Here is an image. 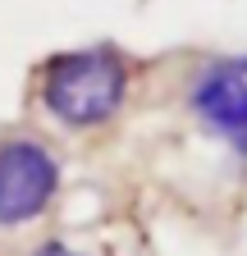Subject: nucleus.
I'll return each instance as SVG.
<instances>
[{"instance_id": "nucleus-1", "label": "nucleus", "mask_w": 247, "mask_h": 256, "mask_svg": "<svg viewBox=\"0 0 247 256\" xmlns=\"http://www.w3.org/2000/svg\"><path fill=\"white\" fill-rule=\"evenodd\" d=\"M124 96H128V64L110 46L55 55L42 74L46 110L69 128H96V124L114 119Z\"/></svg>"}, {"instance_id": "nucleus-2", "label": "nucleus", "mask_w": 247, "mask_h": 256, "mask_svg": "<svg viewBox=\"0 0 247 256\" xmlns=\"http://www.w3.org/2000/svg\"><path fill=\"white\" fill-rule=\"evenodd\" d=\"M60 192L55 156L32 138L0 142V229L37 220Z\"/></svg>"}, {"instance_id": "nucleus-3", "label": "nucleus", "mask_w": 247, "mask_h": 256, "mask_svg": "<svg viewBox=\"0 0 247 256\" xmlns=\"http://www.w3.org/2000/svg\"><path fill=\"white\" fill-rule=\"evenodd\" d=\"M192 110L215 138L247 156V60H220L197 74Z\"/></svg>"}, {"instance_id": "nucleus-4", "label": "nucleus", "mask_w": 247, "mask_h": 256, "mask_svg": "<svg viewBox=\"0 0 247 256\" xmlns=\"http://www.w3.org/2000/svg\"><path fill=\"white\" fill-rule=\"evenodd\" d=\"M32 256H87V252H74L69 242H42Z\"/></svg>"}]
</instances>
